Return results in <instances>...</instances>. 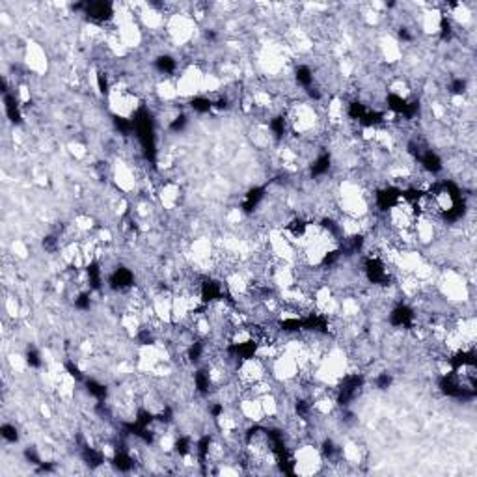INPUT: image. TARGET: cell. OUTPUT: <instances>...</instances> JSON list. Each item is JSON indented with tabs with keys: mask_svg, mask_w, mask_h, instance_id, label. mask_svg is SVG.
Here are the masks:
<instances>
[{
	"mask_svg": "<svg viewBox=\"0 0 477 477\" xmlns=\"http://www.w3.org/2000/svg\"><path fill=\"white\" fill-rule=\"evenodd\" d=\"M237 408L241 412V416L245 417V422L247 423H263L265 422V412H263L262 401H259V397L256 395H245L239 399L237 403Z\"/></svg>",
	"mask_w": 477,
	"mask_h": 477,
	"instance_id": "10",
	"label": "cell"
},
{
	"mask_svg": "<svg viewBox=\"0 0 477 477\" xmlns=\"http://www.w3.org/2000/svg\"><path fill=\"white\" fill-rule=\"evenodd\" d=\"M203 75H206V71L201 69L198 64H189V66L183 67L181 73L176 77L179 99H196L198 96H201Z\"/></svg>",
	"mask_w": 477,
	"mask_h": 477,
	"instance_id": "4",
	"label": "cell"
},
{
	"mask_svg": "<svg viewBox=\"0 0 477 477\" xmlns=\"http://www.w3.org/2000/svg\"><path fill=\"white\" fill-rule=\"evenodd\" d=\"M291 466L296 476H315L322 472L325 457H322L321 447L315 444H301L291 453Z\"/></svg>",
	"mask_w": 477,
	"mask_h": 477,
	"instance_id": "3",
	"label": "cell"
},
{
	"mask_svg": "<svg viewBox=\"0 0 477 477\" xmlns=\"http://www.w3.org/2000/svg\"><path fill=\"white\" fill-rule=\"evenodd\" d=\"M6 366L10 367L13 373H23L28 366V358H25L19 352H11L10 357L6 358Z\"/></svg>",
	"mask_w": 477,
	"mask_h": 477,
	"instance_id": "13",
	"label": "cell"
},
{
	"mask_svg": "<svg viewBox=\"0 0 477 477\" xmlns=\"http://www.w3.org/2000/svg\"><path fill=\"white\" fill-rule=\"evenodd\" d=\"M106 101L112 114L121 120H131L140 106V96L136 94L135 88L123 81H116V84L106 94Z\"/></svg>",
	"mask_w": 477,
	"mask_h": 477,
	"instance_id": "2",
	"label": "cell"
},
{
	"mask_svg": "<svg viewBox=\"0 0 477 477\" xmlns=\"http://www.w3.org/2000/svg\"><path fill=\"white\" fill-rule=\"evenodd\" d=\"M114 30L116 34H118V38L121 40V43L127 47V50L138 49V47L144 43V30H142L138 19L127 21L123 25L114 26Z\"/></svg>",
	"mask_w": 477,
	"mask_h": 477,
	"instance_id": "8",
	"label": "cell"
},
{
	"mask_svg": "<svg viewBox=\"0 0 477 477\" xmlns=\"http://www.w3.org/2000/svg\"><path fill=\"white\" fill-rule=\"evenodd\" d=\"M377 49L381 60L386 64L388 67H393L397 64H401L405 58V50H403L401 40H397L393 34H382L381 40L377 41Z\"/></svg>",
	"mask_w": 477,
	"mask_h": 477,
	"instance_id": "7",
	"label": "cell"
},
{
	"mask_svg": "<svg viewBox=\"0 0 477 477\" xmlns=\"http://www.w3.org/2000/svg\"><path fill=\"white\" fill-rule=\"evenodd\" d=\"M198 23L191 11H174L164 25V35L174 47H186L196 40Z\"/></svg>",
	"mask_w": 477,
	"mask_h": 477,
	"instance_id": "1",
	"label": "cell"
},
{
	"mask_svg": "<svg viewBox=\"0 0 477 477\" xmlns=\"http://www.w3.org/2000/svg\"><path fill=\"white\" fill-rule=\"evenodd\" d=\"M11 252H13L16 259H26V257L30 256V247L25 241L17 239V241L11 242Z\"/></svg>",
	"mask_w": 477,
	"mask_h": 477,
	"instance_id": "15",
	"label": "cell"
},
{
	"mask_svg": "<svg viewBox=\"0 0 477 477\" xmlns=\"http://www.w3.org/2000/svg\"><path fill=\"white\" fill-rule=\"evenodd\" d=\"M111 172H112V183H114V186L121 192V194L129 196V194L138 191V183H140V179L136 176L133 164H129V162L123 161V159H118V161L112 164Z\"/></svg>",
	"mask_w": 477,
	"mask_h": 477,
	"instance_id": "5",
	"label": "cell"
},
{
	"mask_svg": "<svg viewBox=\"0 0 477 477\" xmlns=\"http://www.w3.org/2000/svg\"><path fill=\"white\" fill-rule=\"evenodd\" d=\"M181 186L176 181H164L157 189V200H159L164 211H176L179 203H181Z\"/></svg>",
	"mask_w": 477,
	"mask_h": 477,
	"instance_id": "9",
	"label": "cell"
},
{
	"mask_svg": "<svg viewBox=\"0 0 477 477\" xmlns=\"http://www.w3.org/2000/svg\"><path fill=\"white\" fill-rule=\"evenodd\" d=\"M23 64H25L26 71H30L32 75L43 77L49 71V56L43 45L35 43V41H28L23 50Z\"/></svg>",
	"mask_w": 477,
	"mask_h": 477,
	"instance_id": "6",
	"label": "cell"
},
{
	"mask_svg": "<svg viewBox=\"0 0 477 477\" xmlns=\"http://www.w3.org/2000/svg\"><path fill=\"white\" fill-rule=\"evenodd\" d=\"M67 150H69L71 157H75L77 161H82V159L88 157V146H86L84 142H81V140H71Z\"/></svg>",
	"mask_w": 477,
	"mask_h": 477,
	"instance_id": "14",
	"label": "cell"
},
{
	"mask_svg": "<svg viewBox=\"0 0 477 477\" xmlns=\"http://www.w3.org/2000/svg\"><path fill=\"white\" fill-rule=\"evenodd\" d=\"M342 461L347 462V464H351V466H357L360 462L364 461V447L358 444V440H347L345 444L342 446Z\"/></svg>",
	"mask_w": 477,
	"mask_h": 477,
	"instance_id": "11",
	"label": "cell"
},
{
	"mask_svg": "<svg viewBox=\"0 0 477 477\" xmlns=\"http://www.w3.org/2000/svg\"><path fill=\"white\" fill-rule=\"evenodd\" d=\"M4 313L8 319H11V321H16V319H19L21 313H23V304L19 302V298L13 295L6 296L4 298Z\"/></svg>",
	"mask_w": 477,
	"mask_h": 477,
	"instance_id": "12",
	"label": "cell"
}]
</instances>
